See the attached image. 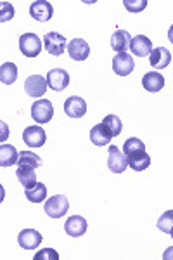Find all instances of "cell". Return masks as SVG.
I'll use <instances>...</instances> for the list:
<instances>
[{
    "instance_id": "1",
    "label": "cell",
    "mask_w": 173,
    "mask_h": 260,
    "mask_svg": "<svg viewBox=\"0 0 173 260\" xmlns=\"http://www.w3.org/2000/svg\"><path fill=\"white\" fill-rule=\"evenodd\" d=\"M19 49L23 52V56L37 57L42 52L44 45H42V40L37 33H23L19 37Z\"/></svg>"
},
{
    "instance_id": "2",
    "label": "cell",
    "mask_w": 173,
    "mask_h": 260,
    "mask_svg": "<svg viewBox=\"0 0 173 260\" xmlns=\"http://www.w3.org/2000/svg\"><path fill=\"white\" fill-rule=\"evenodd\" d=\"M44 208H45V213H47L50 219H61V217H64L67 210H70V201H67L66 196L56 194L45 201Z\"/></svg>"
},
{
    "instance_id": "3",
    "label": "cell",
    "mask_w": 173,
    "mask_h": 260,
    "mask_svg": "<svg viewBox=\"0 0 173 260\" xmlns=\"http://www.w3.org/2000/svg\"><path fill=\"white\" fill-rule=\"evenodd\" d=\"M54 116V106L49 99L35 101L31 106V118L39 123H49Z\"/></svg>"
},
{
    "instance_id": "4",
    "label": "cell",
    "mask_w": 173,
    "mask_h": 260,
    "mask_svg": "<svg viewBox=\"0 0 173 260\" xmlns=\"http://www.w3.org/2000/svg\"><path fill=\"white\" fill-rule=\"evenodd\" d=\"M108 167L113 174H121L128 167V156L121 149H118L116 146H109L108 151Z\"/></svg>"
},
{
    "instance_id": "5",
    "label": "cell",
    "mask_w": 173,
    "mask_h": 260,
    "mask_svg": "<svg viewBox=\"0 0 173 260\" xmlns=\"http://www.w3.org/2000/svg\"><path fill=\"white\" fill-rule=\"evenodd\" d=\"M44 49L52 56H61L62 52L67 49L66 39L57 31H49L44 37Z\"/></svg>"
},
{
    "instance_id": "6",
    "label": "cell",
    "mask_w": 173,
    "mask_h": 260,
    "mask_svg": "<svg viewBox=\"0 0 173 260\" xmlns=\"http://www.w3.org/2000/svg\"><path fill=\"white\" fill-rule=\"evenodd\" d=\"M47 87H49V82L47 78H44L42 75H29L24 82V90L29 98H42V95L47 92Z\"/></svg>"
},
{
    "instance_id": "7",
    "label": "cell",
    "mask_w": 173,
    "mask_h": 260,
    "mask_svg": "<svg viewBox=\"0 0 173 260\" xmlns=\"http://www.w3.org/2000/svg\"><path fill=\"white\" fill-rule=\"evenodd\" d=\"M135 68V61L133 57L130 56V54L126 52H120L115 56V59H113V71L118 75V77H126V75H130Z\"/></svg>"
},
{
    "instance_id": "8",
    "label": "cell",
    "mask_w": 173,
    "mask_h": 260,
    "mask_svg": "<svg viewBox=\"0 0 173 260\" xmlns=\"http://www.w3.org/2000/svg\"><path fill=\"white\" fill-rule=\"evenodd\" d=\"M47 82H49V87L52 90L61 92L70 85V75H67L66 70L54 68L47 73Z\"/></svg>"
},
{
    "instance_id": "9",
    "label": "cell",
    "mask_w": 173,
    "mask_h": 260,
    "mask_svg": "<svg viewBox=\"0 0 173 260\" xmlns=\"http://www.w3.org/2000/svg\"><path fill=\"white\" fill-rule=\"evenodd\" d=\"M42 241H44V238H42V234L37 229H23L18 236V243L21 245V248L24 250L39 248Z\"/></svg>"
},
{
    "instance_id": "10",
    "label": "cell",
    "mask_w": 173,
    "mask_h": 260,
    "mask_svg": "<svg viewBox=\"0 0 173 260\" xmlns=\"http://www.w3.org/2000/svg\"><path fill=\"white\" fill-rule=\"evenodd\" d=\"M67 54L73 61H85L90 56V45L83 39H73L67 44Z\"/></svg>"
},
{
    "instance_id": "11",
    "label": "cell",
    "mask_w": 173,
    "mask_h": 260,
    "mask_svg": "<svg viewBox=\"0 0 173 260\" xmlns=\"http://www.w3.org/2000/svg\"><path fill=\"white\" fill-rule=\"evenodd\" d=\"M23 141L29 148H42L47 141V136H45V130L42 127H28L23 132Z\"/></svg>"
},
{
    "instance_id": "12",
    "label": "cell",
    "mask_w": 173,
    "mask_h": 260,
    "mask_svg": "<svg viewBox=\"0 0 173 260\" xmlns=\"http://www.w3.org/2000/svg\"><path fill=\"white\" fill-rule=\"evenodd\" d=\"M52 14H54L52 4L45 2V0H37V2H33L31 6H29V16L37 21H42V23L49 21L52 18Z\"/></svg>"
},
{
    "instance_id": "13",
    "label": "cell",
    "mask_w": 173,
    "mask_h": 260,
    "mask_svg": "<svg viewBox=\"0 0 173 260\" xmlns=\"http://www.w3.org/2000/svg\"><path fill=\"white\" fill-rule=\"evenodd\" d=\"M87 228H88V224L82 215H71L70 219L64 222V231L67 236H71V238L83 236V234L87 233Z\"/></svg>"
},
{
    "instance_id": "14",
    "label": "cell",
    "mask_w": 173,
    "mask_h": 260,
    "mask_svg": "<svg viewBox=\"0 0 173 260\" xmlns=\"http://www.w3.org/2000/svg\"><path fill=\"white\" fill-rule=\"evenodd\" d=\"M64 113L70 116V118H82V116L87 113V103L82 98L71 95V98H67L64 103Z\"/></svg>"
},
{
    "instance_id": "15",
    "label": "cell",
    "mask_w": 173,
    "mask_h": 260,
    "mask_svg": "<svg viewBox=\"0 0 173 260\" xmlns=\"http://www.w3.org/2000/svg\"><path fill=\"white\" fill-rule=\"evenodd\" d=\"M130 49H132V54L137 57H147L153 52V42L147 39L146 35H137L132 39V44H130Z\"/></svg>"
},
{
    "instance_id": "16",
    "label": "cell",
    "mask_w": 173,
    "mask_h": 260,
    "mask_svg": "<svg viewBox=\"0 0 173 260\" xmlns=\"http://www.w3.org/2000/svg\"><path fill=\"white\" fill-rule=\"evenodd\" d=\"M149 62H151V66L156 68V70H164V68H168V66H170L171 54L168 52L164 47H156V49H153V52H151Z\"/></svg>"
},
{
    "instance_id": "17",
    "label": "cell",
    "mask_w": 173,
    "mask_h": 260,
    "mask_svg": "<svg viewBox=\"0 0 173 260\" xmlns=\"http://www.w3.org/2000/svg\"><path fill=\"white\" fill-rule=\"evenodd\" d=\"M113 139V134L104 123H99L90 128V141L95 146H108Z\"/></svg>"
},
{
    "instance_id": "18",
    "label": "cell",
    "mask_w": 173,
    "mask_h": 260,
    "mask_svg": "<svg viewBox=\"0 0 173 260\" xmlns=\"http://www.w3.org/2000/svg\"><path fill=\"white\" fill-rule=\"evenodd\" d=\"M130 44H132V37L126 30H116L111 37V49L116 50L118 54L125 52L126 49H130Z\"/></svg>"
},
{
    "instance_id": "19",
    "label": "cell",
    "mask_w": 173,
    "mask_h": 260,
    "mask_svg": "<svg viewBox=\"0 0 173 260\" xmlns=\"http://www.w3.org/2000/svg\"><path fill=\"white\" fill-rule=\"evenodd\" d=\"M142 85L147 92H159L164 87V77L158 71H149L142 78Z\"/></svg>"
},
{
    "instance_id": "20",
    "label": "cell",
    "mask_w": 173,
    "mask_h": 260,
    "mask_svg": "<svg viewBox=\"0 0 173 260\" xmlns=\"http://www.w3.org/2000/svg\"><path fill=\"white\" fill-rule=\"evenodd\" d=\"M19 160V153L16 151L14 146L11 144H2L0 146V165L6 169V167L16 165Z\"/></svg>"
},
{
    "instance_id": "21",
    "label": "cell",
    "mask_w": 173,
    "mask_h": 260,
    "mask_svg": "<svg viewBox=\"0 0 173 260\" xmlns=\"http://www.w3.org/2000/svg\"><path fill=\"white\" fill-rule=\"evenodd\" d=\"M24 194H26V198L31 201V203H42L44 200H47V186L37 182V184H33V186L26 187Z\"/></svg>"
},
{
    "instance_id": "22",
    "label": "cell",
    "mask_w": 173,
    "mask_h": 260,
    "mask_svg": "<svg viewBox=\"0 0 173 260\" xmlns=\"http://www.w3.org/2000/svg\"><path fill=\"white\" fill-rule=\"evenodd\" d=\"M18 80V66L14 62H4L0 66V82L4 85H12Z\"/></svg>"
},
{
    "instance_id": "23",
    "label": "cell",
    "mask_w": 173,
    "mask_h": 260,
    "mask_svg": "<svg viewBox=\"0 0 173 260\" xmlns=\"http://www.w3.org/2000/svg\"><path fill=\"white\" fill-rule=\"evenodd\" d=\"M149 165H151V156L146 153V151H141V153L128 156V167H130L132 170H135V172L146 170Z\"/></svg>"
},
{
    "instance_id": "24",
    "label": "cell",
    "mask_w": 173,
    "mask_h": 260,
    "mask_svg": "<svg viewBox=\"0 0 173 260\" xmlns=\"http://www.w3.org/2000/svg\"><path fill=\"white\" fill-rule=\"evenodd\" d=\"M16 177L21 182V186L29 187L33 184H37V172L31 167H18L16 170Z\"/></svg>"
},
{
    "instance_id": "25",
    "label": "cell",
    "mask_w": 173,
    "mask_h": 260,
    "mask_svg": "<svg viewBox=\"0 0 173 260\" xmlns=\"http://www.w3.org/2000/svg\"><path fill=\"white\" fill-rule=\"evenodd\" d=\"M18 165L19 167H31V169H39V167H42V158L39 156V154L31 153V151H21Z\"/></svg>"
},
{
    "instance_id": "26",
    "label": "cell",
    "mask_w": 173,
    "mask_h": 260,
    "mask_svg": "<svg viewBox=\"0 0 173 260\" xmlns=\"http://www.w3.org/2000/svg\"><path fill=\"white\" fill-rule=\"evenodd\" d=\"M141 151H146V146H144V142L141 139H137V137H130L123 144V153L126 156H132V154H137V153H141Z\"/></svg>"
},
{
    "instance_id": "27",
    "label": "cell",
    "mask_w": 173,
    "mask_h": 260,
    "mask_svg": "<svg viewBox=\"0 0 173 260\" xmlns=\"http://www.w3.org/2000/svg\"><path fill=\"white\" fill-rule=\"evenodd\" d=\"M106 127L111 130V134H113V137H118L121 134V128H123V125H121V120L118 118L116 115H108L106 118H104L102 121Z\"/></svg>"
},
{
    "instance_id": "28",
    "label": "cell",
    "mask_w": 173,
    "mask_h": 260,
    "mask_svg": "<svg viewBox=\"0 0 173 260\" xmlns=\"http://www.w3.org/2000/svg\"><path fill=\"white\" fill-rule=\"evenodd\" d=\"M158 229L161 233H166V234H171V229H173V210H168L164 212L158 220Z\"/></svg>"
},
{
    "instance_id": "29",
    "label": "cell",
    "mask_w": 173,
    "mask_h": 260,
    "mask_svg": "<svg viewBox=\"0 0 173 260\" xmlns=\"http://www.w3.org/2000/svg\"><path fill=\"white\" fill-rule=\"evenodd\" d=\"M123 6L130 12H141L146 9L147 0H123Z\"/></svg>"
},
{
    "instance_id": "30",
    "label": "cell",
    "mask_w": 173,
    "mask_h": 260,
    "mask_svg": "<svg viewBox=\"0 0 173 260\" xmlns=\"http://www.w3.org/2000/svg\"><path fill=\"white\" fill-rule=\"evenodd\" d=\"M12 18H14V7L9 2H2L0 4V21L6 23V21H11Z\"/></svg>"
},
{
    "instance_id": "31",
    "label": "cell",
    "mask_w": 173,
    "mask_h": 260,
    "mask_svg": "<svg viewBox=\"0 0 173 260\" xmlns=\"http://www.w3.org/2000/svg\"><path fill=\"white\" fill-rule=\"evenodd\" d=\"M33 260H59V253L52 248H45V250H40L39 253L33 257Z\"/></svg>"
},
{
    "instance_id": "32",
    "label": "cell",
    "mask_w": 173,
    "mask_h": 260,
    "mask_svg": "<svg viewBox=\"0 0 173 260\" xmlns=\"http://www.w3.org/2000/svg\"><path fill=\"white\" fill-rule=\"evenodd\" d=\"M163 260H173V246H170V248L164 250V253H163Z\"/></svg>"
},
{
    "instance_id": "33",
    "label": "cell",
    "mask_w": 173,
    "mask_h": 260,
    "mask_svg": "<svg viewBox=\"0 0 173 260\" xmlns=\"http://www.w3.org/2000/svg\"><path fill=\"white\" fill-rule=\"evenodd\" d=\"M168 40H170L171 44H173V24L170 26V30H168Z\"/></svg>"
},
{
    "instance_id": "34",
    "label": "cell",
    "mask_w": 173,
    "mask_h": 260,
    "mask_svg": "<svg viewBox=\"0 0 173 260\" xmlns=\"http://www.w3.org/2000/svg\"><path fill=\"white\" fill-rule=\"evenodd\" d=\"M171 238H173V229H171Z\"/></svg>"
}]
</instances>
